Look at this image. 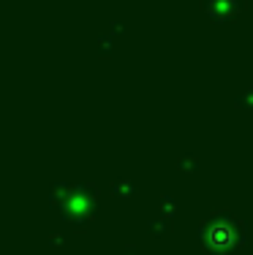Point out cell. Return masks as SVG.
Here are the masks:
<instances>
[]
</instances>
